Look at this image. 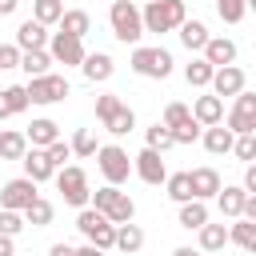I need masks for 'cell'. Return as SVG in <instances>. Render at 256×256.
Instances as JSON below:
<instances>
[{"instance_id":"obj_23","label":"cell","mask_w":256,"mask_h":256,"mask_svg":"<svg viewBox=\"0 0 256 256\" xmlns=\"http://www.w3.org/2000/svg\"><path fill=\"white\" fill-rule=\"evenodd\" d=\"M176 32H180V44H184L188 52H204V44L212 40V36H208V28H204L200 20H184Z\"/></svg>"},{"instance_id":"obj_47","label":"cell","mask_w":256,"mask_h":256,"mask_svg":"<svg viewBox=\"0 0 256 256\" xmlns=\"http://www.w3.org/2000/svg\"><path fill=\"white\" fill-rule=\"evenodd\" d=\"M240 188H244L248 196L256 192V164H248V168H244V184H240Z\"/></svg>"},{"instance_id":"obj_40","label":"cell","mask_w":256,"mask_h":256,"mask_svg":"<svg viewBox=\"0 0 256 256\" xmlns=\"http://www.w3.org/2000/svg\"><path fill=\"white\" fill-rule=\"evenodd\" d=\"M232 152H236V160H244V164H256V132H248V136H236Z\"/></svg>"},{"instance_id":"obj_16","label":"cell","mask_w":256,"mask_h":256,"mask_svg":"<svg viewBox=\"0 0 256 256\" xmlns=\"http://www.w3.org/2000/svg\"><path fill=\"white\" fill-rule=\"evenodd\" d=\"M204 60H208L212 68H228V64H236V44H232L228 36H212V40L204 44Z\"/></svg>"},{"instance_id":"obj_2","label":"cell","mask_w":256,"mask_h":256,"mask_svg":"<svg viewBox=\"0 0 256 256\" xmlns=\"http://www.w3.org/2000/svg\"><path fill=\"white\" fill-rule=\"evenodd\" d=\"M96 116H100V124L112 132V136H128L132 128H136V116H132V108L116 96V92H104V96H96Z\"/></svg>"},{"instance_id":"obj_8","label":"cell","mask_w":256,"mask_h":256,"mask_svg":"<svg viewBox=\"0 0 256 256\" xmlns=\"http://www.w3.org/2000/svg\"><path fill=\"white\" fill-rule=\"evenodd\" d=\"M24 92H28V104H56V100H64L72 88H68V80L64 76H32L28 84H24Z\"/></svg>"},{"instance_id":"obj_46","label":"cell","mask_w":256,"mask_h":256,"mask_svg":"<svg viewBox=\"0 0 256 256\" xmlns=\"http://www.w3.org/2000/svg\"><path fill=\"white\" fill-rule=\"evenodd\" d=\"M20 48L16 44H0V68H20Z\"/></svg>"},{"instance_id":"obj_14","label":"cell","mask_w":256,"mask_h":256,"mask_svg":"<svg viewBox=\"0 0 256 256\" xmlns=\"http://www.w3.org/2000/svg\"><path fill=\"white\" fill-rule=\"evenodd\" d=\"M244 92V72L236 68V64H228V68H216V76H212V96H240Z\"/></svg>"},{"instance_id":"obj_9","label":"cell","mask_w":256,"mask_h":256,"mask_svg":"<svg viewBox=\"0 0 256 256\" xmlns=\"http://www.w3.org/2000/svg\"><path fill=\"white\" fill-rule=\"evenodd\" d=\"M228 132L232 136H248L256 132V92H240L232 112H228Z\"/></svg>"},{"instance_id":"obj_35","label":"cell","mask_w":256,"mask_h":256,"mask_svg":"<svg viewBox=\"0 0 256 256\" xmlns=\"http://www.w3.org/2000/svg\"><path fill=\"white\" fill-rule=\"evenodd\" d=\"M96 152H100V144H96V132H92V128H76V136H72V156L88 160V156H96Z\"/></svg>"},{"instance_id":"obj_28","label":"cell","mask_w":256,"mask_h":256,"mask_svg":"<svg viewBox=\"0 0 256 256\" xmlns=\"http://www.w3.org/2000/svg\"><path fill=\"white\" fill-rule=\"evenodd\" d=\"M204 224H208V204H204V200H188V204H180V228H188V232L196 228V232H200Z\"/></svg>"},{"instance_id":"obj_1","label":"cell","mask_w":256,"mask_h":256,"mask_svg":"<svg viewBox=\"0 0 256 256\" xmlns=\"http://www.w3.org/2000/svg\"><path fill=\"white\" fill-rule=\"evenodd\" d=\"M140 20H144V32L164 36V32H176L188 20V12H184V0H148Z\"/></svg>"},{"instance_id":"obj_32","label":"cell","mask_w":256,"mask_h":256,"mask_svg":"<svg viewBox=\"0 0 256 256\" xmlns=\"http://www.w3.org/2000/svg\"><path fill=\"white\" fill-rule=\"evenodd\" d=\"M112 224H132V216H136V204H132V196L128 192H120L112 204H108V212H104Z\"/></svg>"},{"instance_id":"obj_19","label":"cell","mask_w":256,"mask_h":256,"mask_svg":"<svg viewBox=\"0 0 256 256\" xmlns=\"http://www.w3.org/2000/svg\"><path fill=\"white\" fill-rule=\"evenodd\" d=\"M44 44H48V28H44V24L24 20V24L16 28V48H20V52H36V48H44Z\"/></svg>"},{"instance_id":"obj_3","label":"cell","mask_w":256,"mask_h":256,"mask_svg":"<svg viewBox=\"0 0 256 256\" xmlns=\"http://www.w3.org/2000/svg\"><path fill=\"white\" fill-rule=\"evenodd\" d=\"M108 24H112V36L120 44H136L144 36V20H140V8L132 0H112L108 8Z\"/></svg>"},{"instance_id":"obj_11","label":"cell","mask_w":256,"mask_h":256,"mask_svg":"<svg viewBox=\"0 0 256 256\" xmlns=\"http://www.w3.org/2000/svg\"><path fill=\"white\" fill-rule=\"evenodd\" d=\"M32 200H36V184L28 176H16L0 188V208H8V212H24Z\"/></svg>"},{"instance_id":"obj_37","label":"cell","mask_w":256,"mask_h":256,"mask_svg":"<svg viewBox=\"0 0 256 256\" xmlns=\"http://www.w3.org/2000/svg\"><path fill=\"white\" fill-rule=\"evenodd\" d=\"M164 184H168V196H172L176 204H188V200H192V180H188V172H176V176H168Z\"/></svg>"},{"instance_id":"obj_22","label":"cell","mask_w":256,"mask_h":256,"mask_svg":"<svg viewBox=\"0 0 256 256\" xmlns=\"http://www.w3.org/2000/svg\"><path fill=\"white\" fill-rule=\"evenodd\" d=\"M24 108H28V92H24V84H8V88L0 92V120L20 116Z\"/></svg>"},{"instance_id":"obj_29","label":"cell","mask_w":256,"mask_h":256,"mask_svg":"<svg viewBox=\"0 0 256 256\" xmlns=\"http://www.w3.org/2000/svg\"><path fill=\"white\" fill-rule=\"evenodd\" d=\"M116 248H120L124 256L140 252V248H144V232H140V224H116Z\"/></svg>"},{"instance_id":"obj_27","label":"cell","mask_w":256,"mask_h":256,"mask_svg":"<svg viewBox=\"0 0 256 256\" xmlns=\"http://www.w3.org/2000/svg\"><path fill=\"white\" fill-rule=\"evenodd\" d=\"M232 144H236V136H232L228 128H220V124H212V128L204 132V148H208L212 156H228Z\"/></svg>"},{"instance_id":"obj_7","label":"cell","mask_w":256,"mask_h":256,"mask_svg":"<svg viewBox=\"0 0 256 256\" xmlns=\"http://www.w3.org/2000/svg\"><path fill=\"white\" fill-rule=\"evenodd\" d=\"M56 188H60V196H64L72 208H88V200H92L88 176H84V168H76V164L56 168Z\"/></svg>"},{"instance_id":"obj_17","label":"cell","mask_w":256,"mask_h":256,"mask_svg":"<svg viewBox=\"0 0 256 256\" xmlns=\"http://www.w3.org/2000/svg\"><path fill=\"white\" fill-rule=\"evenodd\" d=\"M80 72H84L92 84H104V80L116 72V60H112L108 52H88V56H84V64H80Z\"/></svg>"},{"instance_id":"obj_44","label":"cell","mask_w":256,"mask_h":256,"mask_svg":"<svg viewBox=\"0 0 256 256\" xmlns=\"http://www.w3.org/2000/svg\"><path fill=\"white\" fill-rule=\"evenodd\" d=\"M116 196H120V188L104 184V188H96V192H92V208H96V212H108V204H112Z\"/></svg>"},{"instance_id":"obj_12","label":"cell","mask_w":256,"mask_h":256,"mask_svg":"<svg viewBox=\"0 0 256 256\" xmlns=\"http://www.w3.org/2000/svg\"><path fill=\"white\" fill-rule=\"evenodd\" d=\"M132 172H136L144 184H164V180H168V168H164L160 152H152V148H144V152L132 156Z\"/></svg>"},{"instance_id":"obj_50","label":"cell","mask_w":256,"mask_h":256,"mask_svg":"<svg viewBox=\"0 0 256 256\" xmlns=\"http://www.w3.org/2000/svg\"><path fill=\"white\" fill-rule=\"evenodd\" d=\"M0 256H16V244H12V236H0Z\"/></svg>"},{"instance_id":"obj_53","label":"cell","mask_w":256,"mask_h":256,"mask_svg":"<svg viewBox=\"0 0 256 256\" xmlns=\"http://www.w3.org/2000/svg\"><path fill=\"white\" fill-rule=\"evenodd\" d=\"M172 256H200V248H188V244H184V248H176Z\"/></svg>"},{"instance_id":"obj_34","label":"cell","mask_w":256,"mask_h":256,"mask_svg":"<svg viewBox=\"0 0 256 256\" xmlns=\"http://www.w3.org/2000/svg\"><path fill=\"white\" fill-rule=\"evenodd\" d=\"M60 16H64V4H60V0H36V4H32V20L44 24V28H48V24H60Z\"/></svg>"},{"instance_id":"obj_51","label":"cell","mask_w":256,"mask_h":256,"mask_svg":"<svg viewBox=\"0 0 256 256\" xmlns=\"http://www.w3.org/2000/svg\"><path fill=\"white\" fill-rule=\"evenodd\" d=\"M76 256H108L104 248H92V244H84V248H76Z\"/></svg>"},{"instance_id":"obj_10","label":"cell","mask_w":256,"mask_h":256,"mask_svg":"<svg viewBox=\"0 0 256 256\" xmlns=\"http://www.w3.org/2000/svg\"><path fill=\"white\" fill-rule=\"evenodd\" d=\"M48 56L56 60V64H84V40H76V36H68V32H52L48 36Z\"/></svg>"},{"instance_id":"obj_39","label":"cell","mask_w":256,"mask_h":256,"mask_svg":"<svg viewBox=\"0 0 256 256\" xmlns=\"http://www.w3.org/2000/svg\"><path fill=\"white\" fill-rule=\"evenodd\" d=\"M176 140H172V128H164V124H152L148 128V148L152 152H164V148H172Z\"/></svg>"},{"instance_id":"obj_13","label":"cell","mask_w":256,"mask_h":256,"mask_svg":"<svg viewBox=\"0 0 256 256\" xmlns=\"http://www.w3.org/2000/svg\"><path fill=\"white\" fill-rule=\"evenodd\" d=\"M20 164H24V176H28L32 184H44V180H52V176H56V164L48 160V152H44V148H28Z\"/></svg>"},{"instance_id":"obj_21","label":"cell","mask_w":256,"mask_h":256,"mask_svg":"<svg viewBox=\"0 0 256 256\" xmlns=\"http://www.w3.org/2000/svg\"><path fill=\"white\" fill-rule=\"evenodd\" d=\"M244 200H248V192H244V188H236V184H224V188L216 192V204H220V212H224V216H232V220H240V212H244Z\"/></svg>"},{"instance_id":"obj_43","label":"cell","mask_w":256,"mask_h":256,"mask_svg":"<svg viewBox=\"0 0 256 256\" xmlns=\"http://www.w3.org/2000/svg\"><path fill=\"white\" fill-rule=\"evenodd\" d=\"M196 136H200V124H196L192 116H188V120H184L180 128H172V140H176V144H192Z\"/></svg>"},{"instance_id":"obj_20","label":"cell","mask_w":256,"mask_h":256,"mask_svg":"<svg viewBox=\"0 0 256 256\" xmlns=\"http://www.w3.org/2000/svg\"><path fill=\"white\" fill-rule=\"evenodd\" d=\"M24 136H28V144H32V148H48V144H56V140H60V124H56V120H48V116H40V120H32V124H28V132H24Z\"/></svg>"},{"instance_id":"obj_4","label":"cell","mask_w":256,"mask_h":256,"mask_svg":"<svg viewBox=\"0 0 256 256\" xmlns=\"http://www.w3.org/2000/svg\"><path fill=\"white\" fill-rule=\"evenodd\" d=\"M76 228L84 232V240H88L92 248H104V252H112V248H116V224H112L104 212H96V208H80Z\"/></svg>"},{"instance_id":"obj_6","label":"cell","mask_w":256,"mask_h":256,"mask_svg":"<svg viewBox=\"0 0 256 256\" xmlns=\"http://www.w3.org/2000/svg\"><path fill=\"white\" fill-rule=\"evenodd\" d=\"M96 164H100V172H104V180H108L112 188H120V184L132 176V156H128L120 144H100Z\"/></svg>"},{"instance_id":"obj_48","label":"cell","mask_w":256,"mask_h":256,"mask_svg":"<svg viewBox=\"0 0 256 256\" xmlns=\"http://www.w3.org/2000/svg\"><path fill=\"white\" fill-rule=\"evenodd\" d=\"M240 216H244V220H252V224H256V192H252V196H248V200H244V212H240Z\"/></svg>"},{"instance_id":"obj_54","label":"cell","mask_w":256,"mask_h":256,"mask_svg":"<svg viewBox=\"0 0 256 256\" xmlns=\"http://www.w3.org/2000/svg\"><path fill=\"white\" fill-rule=\"evenodd\" d=\"M244 4H248V8H252V12H256V0H244Z\"/></svg>"},{"instance_id":"obj_15","label":"cell","mask_w":256,"mask_h":256,"mask_svg":"<svg viewBox=\"0 0 256 256\" xmlns=\"http://www.w3.org/2000/svg\"><path fill=\"white\" fill-rule=\"evenodd\" d=\"M188 180H192V200H212L224 188L216 168H196V172H188Z\"/></svg>"},{"instance_id":"obj_49","label":"cell","mask_w":256,"mask_h":256,"mask_svg":"<svg viewBox=\"0 0 256 256\" xmlns=\"http://www.w3.org/2000/svg\"><path fill=\"white\" fill-rule=\"evenodd\" d=\"M48 256H76V248H72V244H52Z\"/></svg>"},{"instance_id":"obj_30","label":"cell","mask_w":256,"mask_h":256,"mask_svg":"<svg viewBox=\"0 0 256 256\" xmlns=\"http://www.w3.org/2000/svg\"><path fill=\"white\" fill-rule=\"evenodd\" d=\"M48 64H56V60L48 56V48H36V52H24V56H20V68L28 72V80H32V76H48Z\"/></svg>"},{"instance_id":"obj_36","label":"cell","mask_w":256,"mask_h":256,"mask_svg":"<svg viewBox=\"0 0 256 256\" xmlns=\"http://www.w3.org/2000/svg\"><path fill=\"white\" fill-rule=\"evenodd\" d=\"M24 224H32V228H44V224H52V204L36 196V200L24 208Z\"/></svg>"},{"instance_id":"obj_31","label":"cell","mask_w":256,"mask_h":256,"mask_svg":"<svg viewBox=\"0 0 256 256\" xmlns=\"http://www.w3.org/2000/svg\"><path fill=\"white\" fill-rule=\"evenodd\" d=\"M212 76H216V68H212L204 56H200V60H192V64L184 68V80H188L192 88H208V84H212Z\"/></svg>"},{"instance_id":"obj_41","label":"cell","mask_w":256,"mask_h":256,"mask_svg":"<svg viewBox=\"0 0 256 256\" xmlns=\"http://www.w3.org/2000/svg\"><path fill=\"white\" fill-rule=\"evenodd\" d=\"M188 116H192V112H188V104H180V100H172V104L164 108V120H160V124H164V128H180V124H184Z\"/></svg>"},{"instance_id":"obj_52","label":"cell","mask_w":256,"mask_h":256,"mask_svg":"<svg viewBox=\"0 0 256 256\" xmlns=\"http://www.w3.org/2000/svg\"><path fill=\"white\" fill-rule=\"evenodd\" d=\"M16 4H20V0H0V16H12V12H16Z\"/></svg>"},{"instance_id":"obj_18","label":"cell","mask_w":256,"mask_h":256,"mask_svg":"<svg viewBox=\"0 0 256 256\" xmlns=\"http://www.w3.org/2000/svg\"><path fill=\"white\" fill-rule=\"evenodd\" d=\"M192 120L204 124V128L220 124V120H224V100H220V96H196V104H192Z\"/></svg>"},{"instance_id":"obj_5","label":"cell","mask_w":256,"mask_h":256,"mask_svg":"<svg viewBox=\"0 0 256 256\" xmlns=\"http://www.w3.org/2000/svg\"><path fill=\"white\" fill-rule=\"evenodd\" d=\"M132 72L148 80H168L172 76V52L168 48H132Z\"/></svg>"},{"instance_id":"obj_42","label":"cell","mask_w":256,"mask_h":256,"mask_svg":"<svg viewBox=\"0 0 256 256\" xmlns=\"http://www.w3.org/2000/svg\"><path fill=\"white\" fill-rule=\"evenodd\" d=\"M24 228V212H8V208H0V236H16Z\"/></svg>"},{"instance_id":"obj_24","label":"cell","mask_w":256,"mask_h":256,"mask_svg":"<svg viewBox=\"0 0 256 256\" xmlns=\"http://www.w3.org/2000/svg\"><path fill=\"white\" fill-rule=\"evenodd\" d=\"M24 152H28V136L16 128H4L0 132V160H24Z\"/></svg>"},{"instance_id":"obj_33","label":"cell","mask_w":256,"mask_h":256,"mask_svg":"<svg viewBox=\"0 0 256 256\" xmlns=\"http://www.w3.org/2000/svg\"><path fill=\"white\" fill-rule=\"evenodd\" d=\"M228 244V228L224 224H204L200 228V252H220Z\"/></svg>"},{"instance_id":"obj_45","label":"cell","mask_w":256,"mask_h":256,"mask_svg":"<svg viewBox=\"0 0 256 256\" xmlns=\"http://www.w3.org/2000/svg\"><path fill=\"white\" fill-rule=\"evenodd\" d=\"M44 152H48V160H52L56 168H64V160L72 156V144H64V140H56V144H48Z\"/></svg>"},{"instance_id":"obj_38","label":"cell","mask_w":256,"mask_h":256,"mask_svg":"<svg viewBox=\"0 0 256 256\" xmlns=\"http://www.w3.org/2000/svg\"><path fill=\"white\" fill-rule=\"evenodd\" d=\"M216 12H220L224 24H240L244 12H248V4H244V0H216Z\"/></svg>"},{"instance_id":"obj_26","label":"cell","mask_w":256,"mask_h":256,"mask_svg":"<svg viewBox=\"0 0 256 256\" xmlns=\"http://www.w3.org/2000/svg\"><path fill=\"white\" fill-rule=\"evenodd\" d=\"M88 28H92V16H88L84 8H72V12L60 16V32H68V36H76V40H84Z\"/></svg>"},{"instance_id":"obj_25","label":"cell","mask_w":256,"mask_h":256,"mask_svg":"<svg viewBox=\"0 0 256 256\" xmlns=\"http://www.w3.org/2000/svg\"><path fill=\"white\" fill-rule=\"evenodd\" d=\"M228 244H236V248H244V252H252V256H256V224L240 216V220L228 228Z\"/></svg>"}]
</instances>
